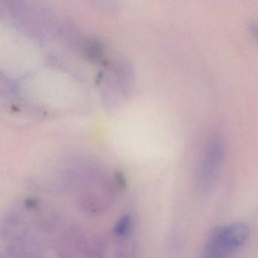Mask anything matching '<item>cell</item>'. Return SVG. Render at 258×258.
I'll use <instances>...</instances> for the list:
<instances>
[{"mask_svg":"<svg viewBox=\"0 0 258 258\" xmlns=\"http://www.w3.org/2000/svg\"><path fill=\"white\" fill-rule=\"evenodd\" d=\"M249 29L254 38L258 41V22H253L250 24Z\"/></svg>","mask_w":258,"mask_h":258,"instance_id":"cell-3","label":"cell"},{"mask_svg":"<svg viewBox=\"0 0 258 258\" xmlns=\"http://www.w3.org/2000/svg\"><path fill=\"white\" fill-rule=\"evenodd\" d=\"M249 229L244 223H235L214 231L205 249V258H226L247 239Z\"/></svg>","mask_w":258,"mask_h":258,"instance_id":"cell-1","label":"cell"},{"mask_svg":"<svg viewBox=\"0 0 258 258\" xmlns=\"http://www.w3.org/2000/svg\"><path fill=\"white\" fill-rule=\"evenodd\" d=\"M224 155V142L220 136H214L208 142L199 166L197 187L199 191L211 189L217 178Z\"/></svg>","mask_w":258,"mask_h":258,"instance_id":"cell-2","label":"cell"}]
</instances>
